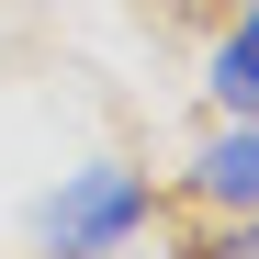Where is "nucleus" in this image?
<instances>
[{"label":"nucleus","mask_w":259,"mask_h":259,"mask_svg":"<svg viewBox=\"0 0 259 259\" xmlns=\"http://www.w3.org/2000/svg\"><path fill=\"white\" fill-rule=\"evenodd\" d=\"M136 226H147V181H136V169H79V181L46 203V248L57 259H102Z\"/></svg>","instance_id":"f257e3e1"},{"label":"nucleus","mask_w":259,"mask_h":259,"mask_svg":"<svg viewBox=\"0 0 259 259\" xmlns=\"http://www.w3.org/2000/svg\"><path fill=\"white\" fill-rule=\"evenodd\" d=\"M214 102H226L237 124H259V12L226 34V46H214Z\"/></svg>","instance_id":"f03ea898"},{"label":"nucleus","mask_w":259,"mask_h":259,"mask_svg":"<svg viewBox=\"0 0 259 259\" xmlns=\"http://www.w3.org/2000/svg\"><path fill=\"white\" fill-rule=\"evenodd\" d=\"M203 192H214V203H237V214H259V124H237V136L203 158Z\"/></svg>","instance_id":"7ed1b4c3"},{"label":"nucleus","mask_w":259,"mask_h":259,"mask_svg":"<svg viewBox=\"0 0 259 259\" xmlns=\"http://www.w3.org/2000/svg\"><path fill=\"white\" fill-rule=\"evenodd\" d=\"M214 259H259V214H248V226H237L226 248H214Z\"/></svg>","instance_id":"20e7f679"}]
</instances>
